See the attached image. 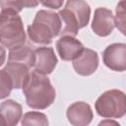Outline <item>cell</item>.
Instances as JSON below:
<instances>
[{
    "instance_id": "3",
    "label": "cell",
    "mask_w": 126,
    "mask_h": 126,
    "mask_svg": "<svg viewBox=\"0 0 126 126\" xmlns=\"http://www.w3.org/2000/svg\"><path fill=\"white\" fill-rule=\"evenodd\" d=\"M0 34L2 46L11 49L19 47L26 42V32L22 18L14 11H1Z\"/></svg>"
},
{
    "instance_id": "4",
    "label": "cell",
    "mask_w": 126,
    "mask_h": 126,
    "mask_svg": "<svg viewBox=\"0 0 126 126\" xmlns=\"http://www.w3.org/2000/svg\"><path fill=\"white\" fill-rule=\"evenodd\" d=\"M94 108L103 118H121L126 114V94L120 90H108L97 97Z\"/></svg>"
},
{
    "instance_id": "12",
    "label": "cell",
    "mask_w": 126,
    "mask_h": 126,
    "mask_svg": "<svg viewBox=\"0 0 126 126\" xmlns=\"http://www.w3.org/2000/svg\"><path fill=\"white\" fill-rule=\"evenodd\" d=\"M0 112L2 121L5 125L15 126L22 119L23 108L19 102L13 99H7L1 102Z\"/></svg>"
},
{
    "instance_id": "21",
    "label": "cell",
    "mask_w": 126,
    "mask_h": 126,
    "mask_svg": "<svg viewBox=\"0 0 126 126\" xmlns=\"http://www.w3.org/2000/svg\"><path fill=\"white\" fill-rule=\"evenodd\" d=\"M4 59H5V49H4V46H2V61L0 63V65L4 64Z\"/></svg>"
},
{
    "instance_id": "20",
    "label": "cell",
    "mask_w": 126,
    "mask_h": 126,
    "mask_svg": "<svg viewBox=\"0 0 126 126\" xmlns=\"http://www.w3.org/2000/svg\"><path fill=\"white\" fill-rule=\"evenodd\" d=\"M109 124L119 125V123H118L117 121H113V120H110V118H106V120H103V121H100V122H99V125H109Z\"/></svg>"
},
{
    "instance_id": "18",
    "label": "cell",
    "mask_w": 126,
    "mask_h": 126,
    "mask_svg": "<svg viewBox=\"0 0 126 126\" xmlns=\"http://www.w3.org/2000/svg\"><path fill=\"white\" fill-rule=\"evenodd\" d=\"M14 89V84L8 73L2 68L0 70V97L4 99L9 96L12 90Z\"/></svg>"
},
{
    "instance_id": "7",
    "label": "cell",
    "mask_w": 126,
    "mask_h": 126,
    "mask_svg": "<svg viewBox=\"0 0 126 126\" xmlns=\"http://www.w3.org/2000/svg\"><path fill=\"white\" fill-rule=\"evenodd\" d=\"M98 67V54L96 51L84 48L83 51L73 60V68L81 76L94 74Z\"/></svg>"
},
{
    "instance_id": "11",
    "label": "cell",
    "mask_w": 126,
    "mask_h": 126,
    "mask_svg": "<svg viewBox=\"0 0 126 126\" xmlns=\"http://www.w3.org/2000/svg\"><path fill=\"white\" fill-rule=\"evenodd\" d=\"M3 69L11 77L14 89H23L32 73L30 72L31 68L27 64L17 61H7V64Z\"/></svg>"
},
{
    "instance_id": "16",
    "label": "cell",
    "mask_w": 126,
    "mask_h": 126,
    "mask_svg": "<svg viewBox=\"0 0 126 126\" xmlns=\"http://www.w3.org/2000/svg\"><path fill=\"white\" fill-rule=\"evenodd\" d=\"M115 27L126 36V0H119L115 8Z\"/></svg>"
},
{
    "instance_id": "9",
    "label": "cell",
    "mask_w": 126,
    "mask_h": 126,
    "mask_svg": "<svg viewBox=\"0 0 126 126\" xmlns=\"http://www.w3.org/2000/svg\"><path fill=\"white\" fill-rule=\"evenodd\" d=\"M35 61H34V71L48 75L52 73L55 69L58 59L55 55V52L52 47H37L34 49Z\"/></svg>"
},
{
    "instance_id": "19",
    "label": "cell",
    "mask_w": 126,
    "mask_h": 126,
    "mask_svg": "<svg viewBox=\"0 0 126 126\" xmlns=\"http://www.w3.org/2000/svg\"><path fill=\"white\" fill-rule=\"evenodd\" d=\"M64 0H40V3L50 9H59L63 5Z\"/></svg>"
},
{
    "instance_id": "13",
    "label": "cell",
    "mask_w": 126,
    "mask_h": 126,
    "mask_svg": "<svg viewBox=\"0 0 126 126\" xmlns=\"http://www.w3.org/2000/svg\"><path fill=\"white\" fill-rule=\"evenodd\" d=\"M65 7L73 12V14L78 19L81 28H85L91 17V7L85 0H68Z\"/></svg>"
},
{
    "instance_id": "14",
    "label": "cell",
    "mask_w": 126,
    "mask_h": 126,
    "mask_svg": "<svg viewBox=\"0 0 126 126\" xmlns=\"http://www.w3.org/2000/svg\"><path fill=\"white\" fill-rule=\"evenodd\" d=\"M8 61H17L27 64L31 69L34 66L35 55L34 50H32L30 46L22 45L19 47H14L9 49Z\"/></svg>"
},
{
    "instance_id": "6",
    "label": "cell",
    "mask_w": 126,
    "mask_h": 126,
    "mask_svg": "<svg viewBox=\"0 0 126 126\" xmlns=\"http://www.w3.org/2000/svg\"><path fill=\"white\" fill-rule=\"evenodd\" d=\"M115 27V17L111 10L105 7H98L94 10L92 22V30L98 36L109 35Z\"/></svg>"
},
{
    "instance_id": "2",
    "label": "cell",
    "mask_w": 126,
    "mask_h": 126,
    "mask_svg": "<svg viewBox=\"0 0 126 126\" xmlns=\"http://www.w3.org/2000/svg\"><path fill=\"white\" fill-rule=\"evenodd\" d=\"M62 30V20L59 14L54 12L39 10L32 25L28 27L27 32L31 41L35 44H50L52 39L60 34Z\"/></svg>"
},
{
    "instance_id": "17",
    "label": "cell",
    "mask_w": 126,
    "mask_h": 126,
    "mask_svg": "<svg viewBox=\"0 0 126 126\" xmlns=\"http://www.w3.org/2000/svg\"><path fill=\"white\" fill-rule=\"evenodd\" d=\"M22 125H48V119L44 113L38 111H29L24 114L21 121Z\"/></svg>"
},
{
    "instance_id": "10",
    "label": "cell",
    "mask_w": 126,
    "mask_h": 126,
    "mask_svg": "<svg viewBox=\"0 0 126 126\" xmlns=\"http://www.w3.org/2000/svg\"><path fill=\"white\" fill-rule=\"evenodd\" d=\"M83 43L72 35H62L56 41V49L64 61H73L84 49Z\"/></svg>"
},
{
    "instance_id": "15",
    "label": "cell",
    "mask_w": 126,
    "mask_h": 126,
    "mask_svg": "<svg viewBox=\"0 0 126 126\" xmlns=\"http://www.w3.org/2000/svg\"><path fill=\"white\" fill-rule=\"evenodd\" d=\"M40 0H1V11L21 12L23 8H34Z\"/></svg>"
},
{
    "instance_id": "5",
    "label": "cell",
    "mask_w": 126,
    "mask_h": 126,
    "mask_svg": "<svg viewBox=\"0 0 126 126\" xmlns=\"http://www.w3.org/2000/svg\"><path fill=\"white\" fill-rule=\"evenodd\" d=\"M102 61L112 71H126V44L121 42L109 44L103 50Z\"/></svg>"
},
{
    "instance_id": "1",
    "label": "cell",
    "mask_w": 126,
    "mask_h": 126,
    "mask_svg": "<svg viewBox=\"0 0 126 126\" xmlns=\"http://www.w3.org/2000/svg\"><path fill=\"white\" fill-rule=\"evenodd\" d=\"M27 104L32 109H45L56 97V92L46 75L32 71L28 82L23 87Z\"/></svg>"
},
{
    "instance_id": "8",
    "label": "cell",
    "mask_w": 126,
    "mask_h": 126,
    "mask_svg": "<svg viewBox=\"0 0 126 126\" xmlns=\"http://www.w3.org/2000/svg\"><path fill=\"white\" fill-rule=\"evenodd\" d=\"M66 116L72 125L86 126L92 122L94 113L90 104L85 101H76L68 107Z\"/></svg>"
}]
</instances>
